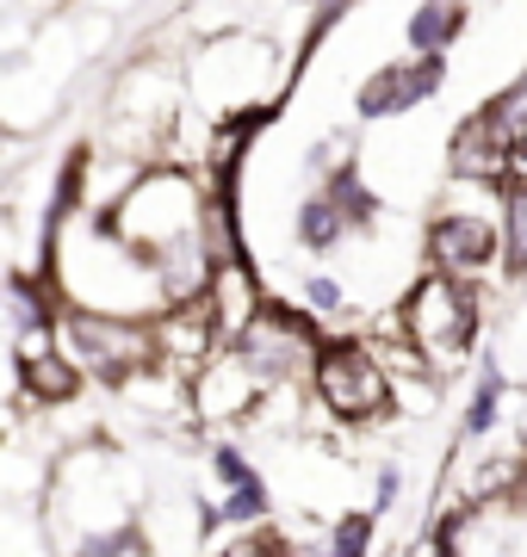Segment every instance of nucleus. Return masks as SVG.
Returning a JSON list of instances; mask_svg holds the SVG:
<instances>
[{"instance_id": "1", "label": "nucleus", "mask_w": 527, "mask_h": 557, "mask_svg": "<svg viewBox=\"0 0 527 557\" xmlns=\"http://www.w3.org/2000/svg\"><path fill=\"white\" fill-rule=\"evenodd\" d=\"M143 520V483L131 458L100 446V440H75L62 446L57 471L44 483V539L57 557H75L82 545L106 533H124Z\"/></svg>"}, {"instance_id": "2", "label": "nucleus", "mask_w": 527, "mask_h": 557, "mask_svg": "<svg viewBox=\"0 0 527 557\" xmlns=\"http://www.w3.org/2000/svg\"><path fill=\"white\" fill-rule=\"evenodd\" d=\"M310 397L347 434L385 428L397 416V379H391L385 359L372 354V341H323L317 372H310Z\"/></svg>"}, {"instance_id": "3", "label": "nucleus", "mask_w": 527, "mask_h": 557, "mask_svg": "<svg viewBox=\"0 0 527 557\" xmlns=\"http://www.w3.org/2000/svg\"><path fill=\"white\" fill-rule=\"evenodd\" d=\"M397 329L404 341L422 354V366L434 379L459 372L471 359V341H478V298H471L466 278H446V273H428L409 285L404 310H397Z\"/></svg>"}, {"instance_id": "4", "label": "nucleus", "mask_w": 527, "mask_h": 557, "mask_svg": "<svg viewBox=\"0 0 527 557\" xmlns=\"http://www.w3.org/2000/svg\"><path fill=\"white\" fill-rule=\"evenodd\" d=\"M62 354L100 391H124L131 379L156 372V322L106 317V310H69L62 317Z\"/></svg>"}, {"instance_id": "5", "label": "nucleus", "mask_w": 527, "mask_h": 557, "mask_svg": "<svg viewBox=\"0 0 527 557\" xmlns=\"http://www.w3.org/2000/svg\"><path fill=\"white\" fill-rule=\"evenodd\" d=\"M230 347H236V354L255 366V379L273 391V384H310L317 354H323V335H317V317L285 310V304H267Z\"/></svg>"}, {"instance_id": "6", "label": "nucleus", "mask_w": 527, "mask_h": 557, "mask_svg": "<svg viewBox=\"0 0 527 557\" xmlns=\"http://www.w3.org/2000/svg\"><path fill=\"white\" fill-rule=\"evenodd\" d=\"M230 347L223 335V317L211 310V298H193V304H168L162 317H156V366L174 372V379H199L205 366Z\"/></svg>"}, {"instance_id": "7", "label": "nucleus", "mask_w": 527, "mask_h": 557, "mask_svg": "<svg viewBox=\"0 0 527 557\" xmlns=\"http://www.w3.org/2000/svg\"><path fill=\"white\" fill-rule=\"evenodd\" d=\"M261 397H267V384L255 379V366H248L236 347H223L199 379H193V421H211V428H248L255 409H261Z\"/></svg>"}, {"instance_id": "8", "label": "nucleus", "mask_w": 527, "mask_h": 557, "mask_svg": "<svg viewBox=\"0 0 527 557\" xmlns=\"http://www.w3.org/2000/svg\"><path fill=\"white\" fill-rule=\"evenodd\" d=\"M428 260H434V273H446V278H478L490 260H497V223L471 218V211L434 218V230H428Z\"/></svg>"}, {"instance_id": "9", "label": "nucleus", "mask_w": 527, "mask_h": 557, "mask_svg": "<svg viewBox=\"0 0 527 557\" xmlns=\"http://www.w3.org/2000/svg\"><path fill=\"white\" fill-rule=\"evenodd\" d=\"M446 168L459 180H471V186H503V180H515V143L490 124V112H478V119H466L453 131Z\"/></svg>"}, {"instance_id": "10", "label": "nucleus", "mask_w": 527, "mask_h": 557, "mask_svg": "<svg viewBox=\"0 0 527 557\" xmlns=\"http://www.w3.org/2000/svg\"><path fill=\"white\" fill-rule=\"evenodd\" d=\"M434 87H441V62L422 57V62H391L379 75L360 87V119H397V112H416L422 100H434Z\"/></svg>"}, {"instance_id": "11", "label": "nucleus", "mask_w": 527, "mask_h": 557, "mask_svg": "<svg viewBox=\"0 0 527 557\" xmlns=\"http://www.w3.org/2000/svg\"><path fill=\"white\" fill-rule=\"evenodd\" d=\"M13 366H20V403L25 409H44V416H50V409H69L87 384V372L62 354V347H50V354H38V359H13Z\"/></svg>"}, {"instance_id": "12", "label": "nucleus", "mask_w": 527, "mask_h": 557, "mask_svg": "<svg viewBox=\"0 0 527 557\" xmlns=\"http://www.w3.org/2000/svg\"><path fill=\"white\" fill-rule=\"evenodd\" d=\"M503 397L508 384L497 366H485L478 372V384H471V403H466V421H459V440H490L497 434V421H503Z\"/></svg>"}, {"instance_id": "13", "label": "nucleus", "mask_w": 527, "mask_h": 557, "mask_svg": "<svg viewBox=\"0 0 527 557\" xmlns=\"http://www.w3.org/2000/svg\"><path fill=\"white\" fill-rule=\"evenodd\" d=\"M459 25H466V13H459V0H428L422 13L409 20V44H416L422 57H441L446 44L459 38Z\"/></svg>"}, {"instance_id": "14", "label": "nucleus", "mask_w": 527, "mask_h": 557, "mask_svg": "<svg viewBox=\"0 0 527 557\" xmlns=\"http://www.w3.org/2000/svg\"><path fill=\"white\" fill-rule=\"evenodd\" d=\"M342 236H347V211L335 205V193H317V199L298 205V242H305V248L323 255V248H335Z\"/></svg>"}, {"instance_id": "15", "label": "nucleus", "mask_w": 527, "mask_h": 557, "mask_svg": "<svg viewBox=\"0 0 527 557\" xmlns=\"http://www.w3.org/2000/svg\"><path fill=\"white\" fill-rule=\"evenodd\" d=\"M503 255L508 273H527V186H508L503 199Z\"/></svg>"}, {"instance_id": "16", "label": "nucleus", "mask_w": 527, "mask_h": 557, "mask_svg": "<svg viewBox=\"0 0 527 557\" xmlns=\"http://www.w3.org/2000/svg\"><path fill=\"white\" fill-rule=\"evenodd\" d=\"M211 557H292L280 527H248V533H230Z\"/></svg>"}, {"instance_id": "17", "label": "nucleus", "mask_w": 527, "mask_h": 557, "mask_svg": "<svg viewBox=\"0 0 527 557\" xmlns=\"http://www.w3.org/2000/svg\"><path fill=\"white\" fill-rule=\"evenodd\" d=\"M485 112H490V124H497L508 143H522V137H527V75L515 81V87H503V94H497Z\"/></svg>"}, {"instance_id": "18", "label": "nucleus", "mask_w": 527, "mask_h": 557, "mask_svg": "<svg viewBox=\"0 0 527 557\" xmlns=\"http://www.w3.org/2000/svg\"><path fill=\"white\" fill-rule=\"evenodd\" d=\"M305 304L317 310V317H329V310H342V285H335V278H310V285H305Z\"/></svg>"}, {"instance_id": "19", "label": "nucleus", "mask_w": 527, "mask_h": 557, "mask_svg": "<svg viewBox=\"0 0 527 557\" xmlns=\"http://www.w3.org/2000/svg\"><path fill=\"white\" fill-rule=\"evenodd\" d=\"M508 186H527V137L515 143V180H508Z\"/></svg>"}, {"instance_id": "20", "label": "nucleus", "mask_w": 527, "mask_h": 557, "mask_svg": "<svg viewBox=\"0 0 527 557\" xmlns=\"http://www.w3.org/2000/svg\"><path fill=\"white\" fill-rule=\"evenodd\" d=\"M515 502L527 508V465H522V483H515Z\"/></svg>"}]
</instances>
